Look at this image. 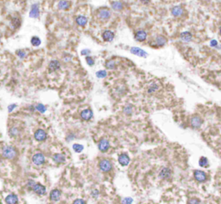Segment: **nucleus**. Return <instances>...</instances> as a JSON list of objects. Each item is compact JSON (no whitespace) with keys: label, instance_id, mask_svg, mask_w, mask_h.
I'll use <instances>...</instances> for the list:
<instances>
[{"label":"nucleus","instance_id":"nucleus-1","mask_svg":"<svg viewBox=\"0 0 221 204\" xmlns=\"http://www.w3.org/2000/svg\"><path fill=\"white\" fill-rule=\"evenodd\" d=\"M2 156L6 159H14L18 156V150L15 146H6L2 149Z\"/></svg>","mask_w":221,"mask_h":204},{"label":"nucleus","instance_id":"nucleus-2","mask_svg":"<svg viewBox=\"0 0 221 204\" xmlns=\"http://www.w3.org/2000/svg\"><path fill=\"white\" fill-rule=\"evenodd\" d=\"M97 15H98V17L101 21H107L112 16V12L107 8H101L98 11Z\"/></svg>","mask_w":221,"mask_h":204},{"label":"nucleus","instance_id":"nucleus-3","mask_svg":"<svg viewBox=\"0 0 221 204\" xmlns=\"http://www.w3.org/2000/svg\"><path fill=\"white\" fill-rule=\"evenodd\" d=\"M99 168L103 172H109L112 169V164L108 159H102L99 163Z\"/></svg>","mask_w":221,"mask_h":204},{"label":"nucleus","instance_id":"nucleus-4","mask_svg":"<svg viewBox=\"0 0 221 204\" xmlns=\"http://www.w3.org/2000/svg\"><path fill=\"white\" fill-rule=\"evenodd\" d=\"M34 138L38 142H43L48 138V133L45 130L39 128L34 133Z\"/></svg>","mask_w":221,"mask_h":204},{"label":"nucleus","instance_id":"nucleus-5","mask_svg":"<svg viewBox=\"0 0 221 204\" xmlns=\"http://www.w3.org/2000/svg\"><path fill=\"white\" fill-rule=\"evenodd\" d=\"M32 162L34 165H36L37 166H41L42 165H44L46 162V158L44 156L43 153L38 152L36 153L34 156L32 157Z\"/></svg>","mask_w":221,"mask_h":204},{"label":"nucleus","instance_id":"nucleus-6","mask_svg":"<svg viewBox=\"0 0 221 204\" xmlns=\"http://www.w3.org/2000/svg\"><path fill=\"white\" fill-rule=\"evenodd\" d=\"M193 177H194L195 180L200 183H204L207 179V176L206 174V172L200 171V170H196L193 171Z\"/></svg>","mask_w":221,"mask_h":204},{"label":"nucleus","instance_id":"nucleus-7","mask_svg":"<svg viewBox=\"0 0 221 204\" xmlns=\"http://www.w3.org/2000/svg\"><path fill=\"white\" fill-rule=\"evenodd\" d=\"M61 196V191L59 189H54L49 193V199L51 202H58L60 201Z\"/></svg>","mask_w":221,"mask_h":204},{"label":"nucleus","instance_id":"nucleus-8","mask_svg":"<svg viewBox=\"0 0 221 204\" xmlns=\"http://www.w3.org/2000/svg\"><path fill=\"white\" fill-rule=\"evenodd\" d=\"M32 190L34 191V192L37 194V195H39V196H43V195H45L46 194V187L44 186V185H42L41 184H39V183H36V184L33 186L32 188Z\"/></svg>","mask_w":221,"mask_h":204},{"label":"nucleus","instance_id":"nucleus-9","mask_svg":"<svg viewBox=\"0 0 221 204\" xmlns=\"http://www.w3.org/2000/svg\"><path fill=\"white\" fill-rule=\"evenodd\" d=\"M98 147H99V151L102 152H107L109 150V148H110V142H109V140H107L106 139H102V140H100L99 142V145H98Z\"/></svg>","mask_w":221,"mask_h":204},{"label":"nucleus","instance_id":"nucleus-10","mask_svg":"<svg viewBox=\"0 0 221 204\" xmlns=\"http://www.w3.org/2000/svg\"><path fill=\"white\" fill-rule=\"evenodd\" d=\"M30 17L31 18H38L40 17V7L38 4L32 5L30 11Z\"/></svg>","mask_w":221,"mask_h":204},{"label":"nucleus","instance_id":"nucleus-11","mask_svg":"<svg viewBox=\"0 0 221 204\" xmlns=\"http://www.w3.org/2000/svg\"><path fill=\"white\" fill-rule=\"evenodd\" d=\"M60 68V63L59 60H53L48 63V70L51 72H56Z\"/></svg>","mask_w":221,"mask_h":204},{"label":"nucleus","instance_id":"nucleus-12","mask_svg":"<svg viewBox=\"0 0 221 204\" xmlns=\"http://www.w3.org/2000/svg\"><path fill=\"white\" fill-rule=\"evenodd\" d=\"M190 123H191V126L193 127V128H199V127H200V126L202 125L203 120H202L200 116L194 115V116H193L191 118Z\"/></svg>","mask_w":221,"mask_h":204},{"label":"nucleus","instance_id":"nucleus-13","mask_svg":"<svg viewBox=\"0 0 221 204\" xmlns=\"http://www.w3.org/2000/svg\"><path fill=\"white\" fill-rule=\"evenodd\" d=\"M93 115V110L90 109V108H86V109H84L80 112V118L83 121H89L92 119Z\"/></svg>","mask_w":221,"mask_h":204},{"label":"nucleus","instance_id":"nucleus-14","mask_svg":"<svg viewBox=\"0 0 221 204\" xmlns=\"http://www.w3.org/2000/svg\"><path fill=\"white\" fill-rule=\"evenodd\" d=\"M171 176H172V171H171V170L169 168H163L159 173L160 178L164 179V180L169 179L171 177Z\"/></svg>","mask_w":221,"mask_h":204},{"label":"nucleus","instance_id":"nucleus-15","mask_svg":"<svg viewBox=\"0 0 221 204\" xmlns=\"http://www.w3.org/2000/svg\"><path fill=\"white\" fill-rule=\"evenodd\" d=\"M135 39L139 42H144L147 39V33L144 30H138L135 33Z\"/></svg>","mask_w":221,"mask_h":204},{"label":"nucleus","instance_id":"nucleus-16","mask_svg":"<svg viewBox=\"0 0 221 204\" xmlns=\"http://www.w3.org/2000/svg\"><path fill=\"white\" fill-rule=\"evenodd\" d=\"M114 33L112 31H111V30H106V31H104L103 32V34H102V38H103V40L105 41V42H112V40L114 39Z\"/></svg>","mask_w":221,"mask_h":204},{"label":"nucleus","instance_id":"nucleus-17","mask_svg":"<svg viewBox=\"0 0 221 204\" xmlns=\"http://www.w3.org/2000/svg\"><path fill=\"white\" fill-rule=\"evenodd\" d=\"M118 160H119V163L122 166H126V165H128L130 164V160L131 159H130V157L128 156L127 154L123 153V154H120L119 156Z\"/></svg>","mask_w":221,"mask_h":204},{"label":"nucleus","instance_id":"nucleus-18","mask_svg":"<svg viewBox=\"0 0 221 204\" xmlns=\"http://www.w3.org/2000/svg\"><path fill=\"white\" fill-rule=\"evenodd\" d=\"M183 12H184V10L182 9V7H180L179 5L174 6L173 8L171 9V14L175 17H181L183 15Z\"/></svg>","mask_w":221,"mask_h":204},{"label":"nucleus","instance_id":"nucleus-19","mask_svg":"<svg viewBox=\"0 0 221 204\" xmlns=\"http://www.w3.org/2000/svg\"><path fill=\"white\" fill-rule=\"evenodd\" d=\"M18 197L16 194H10L5 199V202L8 204H17L18 203Z\"/></svg>","mask_w":221,"mask_h":204},{"label":"nucleus","instance_id":"nucleus-20","mask_svg":"<svg viewBox=\"0 0 221 204\" xmlns=\"http://www.w3.org/2000/svg\"><path fill=\"white\" fill-rule=\"evenodd\" d=\"M70 6H71V3L67 0H60L57 5L58 9L60 11H67L70 8Z\"/></svg>","mask_w":221,"mask_h":204},{"label":"nucleus","instance_id":"nucleus-21","mask_svg":"<svg viewBox=\"0 0 221 204\" xmlns=\"http://www.w3.org/2000/svg\"><path fill=\"white\" fill-rule=\"evenodd\" d=\"M52 159L56 164H63L66 162V157L62 153H55L52 157Z\"/></svg>","mask_w":221,"mask_h":204},{"label":"nucleus","instance_id":"nucleus-22","mask_svg":"<svg viewBox=\"0 0 221 204\" xmlns=\"http://www.w3.org/2000/svg\"><path fill=\"white\" fill-rule=\"evenodd\" d=\"M131 53L133 54H135V55H138V56H140V57H146L147 56V53L143 50V49H141V48H135V47H133V48H131Z\"/></svg>","mask_w":221,"mask_h":204},{"label":"nucleus","instance_id":"nucleus-23","mask_svg":"<svg viewBox=\"0 0 221 204\" xmlns=\"http://www.w3.org/2000/svg\"><path fill=\"white\" fill-rule=\"evenodd\" d=\"M75 22H76V24L79 25V26H80V27H85L86 24H87V22H88V20H87V18L85 16H78L77 17L75 18Z\"/></svg>","mask_w":221,"mask_h":204},{"label":"nucleus","instance_id":"nucleus-24","mask_svg":"<svg viewBox=\"0 0 221 204\" xmlns=\"http://www.w3.org/2000/svg\"><path fill=\"white\" fill-rule=\"evenodd\" d=\"M180 38L182 42H189L193 38V36L190 32L188 31H185V32H182L180 35Z\"/></svg>","mask_w":221,"mask_h":204},{"label":"nucleus","instance_id":"nucleus-25","mask_svg":"<svg viewBox=\"0 0 221 204\" xmlns=\"http://www.w3.org/2000/svg\"><path fill=\"white\" fill-rule=\"evenodd\" d=\"M112 5V8L113 9L114 11H120L124 9V5L123 3H121L120 1H114V2H112L111 4Z\"/></svg>","mask_w":221,"mask_h":204},{"label":"nucleus","instance_id":"nucleus-26","mask_svg":"<svg viewBox=\"0 0 221 204\" xmlns=\"http://www.w3.org/2000/svg\"><path fill=\"white\" fill-rule=\"evenodd\" d=\"M21 19L19 17H12L11 20V26L12 29H18L21 25Z\"/></svg>","mask_w":221,"mask_h":204},{"label":"nucleus","instance_id":"nucleus-27","mask_svg":"<svg viewBox=\"0 0 221 204\" xmlns=\"http://www.w3.org/2000/svg\"><path fill=\"white\" fill-rule=\"evenodd\" d=\"M155 43L158 47H162V46H165L166 43H167V39L162 36H159L156 37L155 39Z\"/></svg>","mask_w":221,"mask_h":204},{"label":"nucleus","instance_id":"nucleus-28","mask_svg":"<svg viewBox=\"0 0 221 204\" xmlns=\"http://www.w3.org/2000/svg\"><path fill=\"white\" fill-rule=\"evenodd\" d=\"M9 134L11 137H17L20 134V129L18 127H11L9 129Z\"/></svg>","mask_w":221,"mask_h":204},{"label":"nucleus","instance_id":"nucleus-29","mask_svg":"<svg viewBox=\"0 0 221 204\" xmlns=\"http://www.w3.org/2000/svg\"><path fill=\"white\" fill-rule=\"evenodd\" d=\"M30 43L34 47H39L41 45V43H42V41H41V39L38 36H33L31 38V40H30Z\"/></svg>","mask_w":221,"mask_h":204},{"label":"nucleus","instance_id":"nucleus-30","mask_svg":"<svg viewBox=\"0 0 221 204\" xmlns=\"http://www.w3.org/2000/svg\"><path fill=\"white\" fill-rule=\"evenodd\" d=\"M199 165H200V166L204 167V168L208 167V166H209L208 159H207L206 157H201V158H200V160H199Z\"/></svg>","mask_w":221,"mask_h":204},{"label":"nucleus","instance_id":"nucleus-31","mask_svg":"<svg viewBox=\"0 0 221 204\" xmlns=\"http://www.w3.org/2000/svg\"><path fill=\"white\" fill-rule=\"evenodd\" d=\"M35 108H36V109L38 112H40L42 114L45 113L46 110H47V108L45 107V105H43L42 103H37L36 106H35Z\"/></svg>","mask_w":221,"mask_h":204},{"label":"nucleus","instance_id":"nucleus-32","mask_svg":"<svg viewBox=\"0 0 221 204\" xmlns=\"http://www.w3.org/2000/svg\"><path fill=\"white\" fill-rule=\"evenodd\" d=\"M73 151H74L75 152L80 153V152H81L83 151L84 146L80 144H73Z\"/></svg>","mask_w":221,"mask_h":204},{"label":"nucleus","instance_id":"nucleus-33","mask_svg":"<svg viewBox=\"0 0 221 204\" xmlns=\"http://www.w3.org/2000/svg\"><path fill=\"white\" fill-rule=\"evenodd\" d=\"M106 67L107 69H110V70L114 69V68H115V61H114L113 60H107V61L106 62Z\"/></svg>","mask_w":221,"mask_h":204},{"label":"nucleus","instance_id":"nucleus-34","mask_svg":"<svg viewBox=\"0 0 221 204\" xmlns=\"http://www.w3.org/2000/svg\"><path fill=\"white\" fill-rule=\"evenodd\" d=\"M96 76L99 78H106L107 76V72L106 71H99V72H96Z\"/></svg>","mask_w":221,"mask_h":204},{"label":"nucleus","instance_id":"nucleus-35","mask_svg":"<svg viewBox=\"0 0 221 204\" xmlns=\"http://www.w3.org/2000/svg\"><path fill=\"white\" fill-rule=\"evenodd\" d=\"M158 90V85H157L156 84H152L149 87L148 92H149V93H154L155 90Z\"/></svg>","mask_w":221,"mask_h":204},{"label":"nucleus","instance_id":"nucleus-36","mask_svg":"<svg viewBox=\"0 0 221 204\" xmlns=\"http://www.w3.org/2000/svg\"><path fill=\"white\" fill-rule=\"evenodd\" d=\"M86 63H87L88 66H93L94 65V60H93V58H92L90 56H86Z\"/></svg>","mask_w":221,"mask_h":204},{"label":"nucleus","instance_id":"nucleus-37","mask_svg":"<svg viewBox=\"0 0 221 204\" xmlns=\"http://www.w3.org/2000/svg\"><path fill=\"white\" fill-rule=\"evenodd\" d=\"M124 113L125 115L132 114V107L131 105H127L124 108Z\"/></svg>","mask_w":221,"mask_h":204},{"label":"nucleus","instance_id":"nucleus-38","mask_svg":"<svg viewBox=\"0 0 221 204\" xmlns=\"http://www.w3.org/2000/svg\"><path fill=\"white\" fill-rule=\"evenodd\" d=\"M16 54H17V55H18L20 59H24V58L26 57V55H27L24 50H18Z\"/></svg>","mask_w":221,"mask_h":204},{"label":"nucleus","instance_id":"nucleus-39","mask_svg":"<svg viewBox=\"0 0 221 204\" xmlns=\"http://www.w3.org/2000/svg\"><path fill=\"white\" fill-rule=\"evenodd\" d=\"M35 184H36V182L34 180H32V179H30V180H28V182H27V186H28V188L30 190H32V188H33V186Z\"/></svg>","mask_w":221,"mask_h":204},{"label":"nucleus","instance_id":"nucleus-40","mask_svg":"<svg viewBox=\"0 0 221 204\" xmlns=\"http://www.w3.org/2000/svg\"><path fill=\"white\" fill-rule=\"evenodd\" d=\"M17 108V104H14V103H12V104H10L9 106H8V111L11 113L12 112L15 108Z\"/></svg>","mask_w":221,"mask_h":204},{"label":"nucleus","instance_id":"nucleus-41","mask_svg":"<svg viewBox=\"0 0 221 204\" xmlns=\"http://www.w3.org/2000/svg\"><path fill=\"white\" fill-rule=\"evenodd\" d=\"M73 203L74 204H84L86 203V201L83 199H76L73 201Z\"/></svg>","mask_w":221,"mask_h":204},{"label":"nucleus","instance_id":"nucleus-42","mask_svg":"<svg viewBox=\"0 0 221 204\" xmlns=\"http://www.w3.org/2000/svg\"><path fill=\"white\" fill-rule=\"evenodd\" d=\"M188 202H189V203H200V201L199 199L193 198V199H190V200L188 201Z\"/></svg>","mask_w":221,"mask_h":204},{"label":"nucleus","instance_id":"nucleus-43","mask_svg":"<svg viewBox=\"0 0 221 204\" xmlns=\"http://www.w3.org/2000/svg\"><path fill=\"white\" fill-rule=\"evenodd\" d=\"M91 54V51H90L89 49H84L81 51V54L82 55H88V54Z\"/></svg>","mask_w":221,"mask_h":204},{"label":"nucleus","instance_id":"nucleus-44","mask_svg":"<svg viewBox=\"0 0 221 204\" xmlns=\"http://www.w3.org/2000/svg\"><path fill=\"white\" fill-rule=\"evenodd\" d=\"M132 202H133V200L132 198H125L123 200L124 203H132Z\"/></svg>","mask_w":221,"mask_h":204},{"label":"nucleus","instance_id":"nucleus-45","mask_svg":"<svg viewBox=\"0 0 221 204\" xmlns=\"http://www.w3.org/2000/svg\"><path fill=\"white\" fill-rule=\"evenodd\" d=\"M73 139H74V136H73V134H68V135L67 136L66 140H67V141H71V140H73Z\"/></svg>","mask_w":221,"mask_h":204},{"label":"nucleus","instance_id":"nucleus-46","mask_svg":"<svg viewBox=\"0 0 221 204\" xmlns=\"http://www.w3.org/2000/svg\"><path fill=\"white\" fill-rule=\"evenodd\" d=\"M210 45H211L212 47H216V46L218 45V42H217V41H215V40H212L211 42H210Z\"/></svg>","mask_w":221,"mask_h":204},{"label":"nucleus","instance_id":"nucleus-47","mask_svg":"<svg viewBox=\"0 0 221 204\" xmlns=\"http://www.w3.org/2000/svg\"><path fill=\"white\" fill-rule=\"evenodd\" d=\"M141 3L144 5H148L150 4V0H141Z\"/></svg>","mask_w":221,"mask_h":204},{"label":"nucleus","instance_id":"nucleus-48","mask_svg":"<svg viewBox=\"0 0 221 204\" xmlns=\"http://www.w3.org/2000/svg\"><path fill=\"white\" fill-rule=\"evenodd\" d=\"M92 195H93L94 197H97V196H98V195H99V191H98V190H94L92 192Z\"/></svg>","mask_w":221,"mask_h":204},{"label":"nucleus","instance_id":"nucleus-49","mask_svg":"<svg viewBox=\"0 0 221 204\" xmlns=\"http://www.w3.org/2000/svg\"><path fill=\"white\" fill-rule=\"evenodd\" d=\"M219 35H220V36H221V27H220V28H219Z\"/></svg>","mask_w":221,"mask_h":204},{"label":"nucleus","instance_id":"nucleus-50","mask_svg":"<svg viewBox=\"0 0 221 204\" xmlns=\"http://www.w3.org/2000/svg\"><path fill=\"white\" fill-rule=\"evenodd\" d=\"M18 1H26V0H18Z\"/></svg>","mask_w":221,"mask_h":204},{"label":"nucleus","instance_id":"nucleus-51","mask_svg":"<svg viewBox=\"0 0 221 204\" xmlns=\"http://www.w3.org/2000/svg\"><path fill=\"white\" fill-rule=\"evenodd\" d=\"M0 41H1V34H0Z\"/></svg>","mask_w":221,"mask_h":204}]
</instances>
